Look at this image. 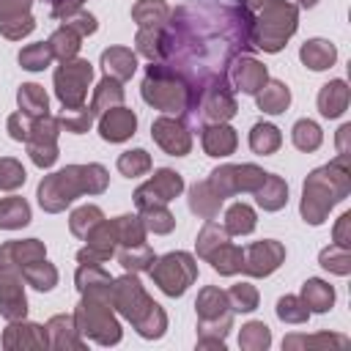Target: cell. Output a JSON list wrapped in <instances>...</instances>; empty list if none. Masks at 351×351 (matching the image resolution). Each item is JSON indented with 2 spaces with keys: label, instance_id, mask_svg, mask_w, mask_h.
Listing matches in <instances>:
<instances>
[]
</instances>
